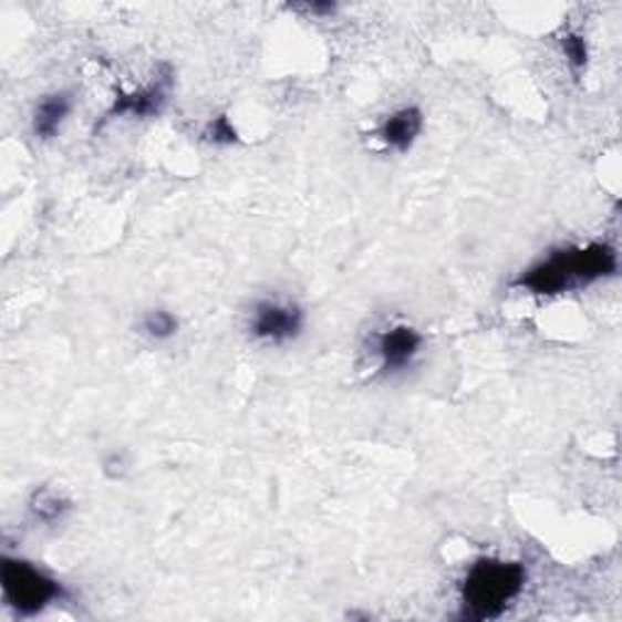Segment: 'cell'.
I'll return each mask as SVG.
<instances>
[{
	"label": "cell",
	"instance_id": "8",
	"mask_svg": "<svg viewBox=\"0 0 622 622\" xmlns=\"http://www.w3.org/2000/svg\"><path fill=\"white\" fill-rule=\"evenodd\" d=\"M71 107H73L71 93L61 91V93L46 95L44 101L37 105L34 117H32V132L37 139H44V142L54 139L61 129V124L66 122Z\"/></svg>",
	"mask_w": 622,
	"mask_h": 622
},
{
	"label": "cell",
	"instance_id": "7",
	"mask_svg": "<svg viewBox=\"0 0 622 622\" xmlns=\"http://www.w3.org/2000/svg\"><path fill=\"white\" fill-rule=\"evenodd\" d=\"M423 132V110L416 105H406L402 110L392 112V115L382 122L377 136L384 146L394 148V152L406 154L418 139Z\"/></svg>",
	"mask_w": 622,
	"mask_h": 622
},
{
	"label": "cell",
	"instance_id": "13",
	"mask_svg": "<svg viewBox=\"0 0 622 622\" xmlns=\"http://www.w3.org/2000/svg\"><path fill=\"white\" fill-rule=\"evenodd\" d=\"M124 467H127V459H124V453H112L107 459H105V471L110 477H120Z\"/></svg>",
	"mask_w": 622,
	"mask_h": 622
},
{
	"label": "cell",
	"instance_id": "11",
	"mask_svg": "<svg viewBox=\"0 0 622 622\" xmlns=\"http://www.w3.org/2000/svg\"><path fill=\"white\" fill-rule=\"evenodd\" d=\"M559 44H562V52H564L571 69H574L577 73H581L583 69H587V64H589V44H587V40H583L581 34L567 32L562 40H559Z\"/></svg>",
	"mask_w": 622,
	"mask_h": 622
},
{
	"label": "cell",
	"instance_id": "5",
	"mask_svg": "<svg viewBox=\"0 0 622 622\" xmlns=\"http://www.w3.org/2000/svg\"><path fill=\"white\" fill-rule=\"evenodd\" d=\"M170 85H173L170 66H160V73H156L154 81L144 85V89L132 91V93H120L115 97V103H112V107L105 112V122L115 120V117H124V115L139 117V120L158 115L168 101Z\"/></svg>",
	"mask_w": 622,
	"mask_h": 622
},
{
	"label": "cell",
	"instance_id": "3",
	"mask_svg": "<svg viewBox=\"0 0 622 622\" xmlns=\"http://www.w3.org/2000/svg\"><path fill=\"white\" fill-rule=\"evenodd\" d=\"M0 587L6 603L20 618L40 615L52 603L66 599L64 583L15 557H3L0 562Z\"/></svg>",
	"mask_w": 622,
	"mask_h": 622
},
{
	"label": "cell",
	"instance_id": "12",
	"mask_svg": "<svg viewBox=\"0 0 622 622\" xmlns=\"http://www.w3.org/2000/svg\"><path fill=\"white\" fill-rule=\"evenodd\" d=\"M203 136H205V142L219 144V146H227V144L239 142V134H236V129L231 127V122H229L227 115H219V117L211 120L207 127H205Z\"/></svg>",
	"mask_w": 622,
	"mask_h": 622
},
{
	"label": "cell",
	"instance_id": "4",
	"mask_svg": "<svg viewBox=\"0 0 622 622\" xmlns=\"http://www.w3.org/2000/svg\"><path fill=\"white\" fill-rule=\"evenodd\" d=\"M304 329V311L294 302H258L248 331L256 341L282 345L294 341Z\"/></svg>",
	"mask_w": 622,
	"mask_h": 622
},
{
	"label": "cell",
	"instance_id": "6",
	"mask_svg": "<svg viewBox=\"0 0 622 622\" xmlns=\"http://www.w3.org/2000/svg\"><path fill=\"white\" fill-rule=\"evenodd\" d=\"M423 335L412 326H394L377 335V355L384 375H394L414 363L421 353Z\"/></svg>",
	"mask_w": 622,
	"mask_h": 622
},
{
	"label": "cell",
	"instance_id": "1",
	"mask_svg": "<svg viewBox=\"0 0 622 622\" xmlns=\"http://www.w3.org/2000/svg\"><path fill=\"white\" fill-rule=\"evenodd\" d=\"M618 253L608 243H589L579 248L554 251L550 258L522 272L514 282L516 288L540 297L564 294L571 290L589 288L603 278L615 276Z\"/></svg>",
	"mask_w": 622,
	"mask_h": 622
},
{
	"label": "cell",
	"instance_id": "9",
	"mask_svg": "<svg viewBox=\"0 0 622 622\" xmlns=\"http://www.w3.org/2000/svg\"><path fill=\"white\" fill-rule=\"evenodd\" d=\"M30 511L37 520H42V522H59V520H64V516L71 511V501L66 499V496H61L52 489H37L32 494V499H30Z\"/></svg>",
	"mask_w": 622,
	"mask_h": 622
},
{
	"label": "cell",
	"instance_id": "10",
	"mask_svg": "<svg viewBox=\"0 0 622 622\" xmlns=\"http://www.w3.org/2000/svg\"><path fill=\"white\" fill-rule=\"evenodd\" d=\"M142 329L154 341H170L173 335L178 333L180 321L178 317L173 314L168 309H152L148 314L142 319Z\"/></svg>",
	"mask_w": 622,
	"mask_h": 622
},
{
	"label": "cell",
	"instance_id": "2",
	"mask_svg": "<svg viewBox=\"0 0 622 622\" xmlns=\"http://www.w3.org/2000/svg\"><path fill=\"white\" fill-rule=\"evenodd\" d=\"M528 571L520 562H506V559L481 557L469 567L463 581V613L465 620H496L506 613L520 591L526 589Z\"/></svg>",
	"mask_w": 622,
	"mask_h": 622
}]
</instances>
